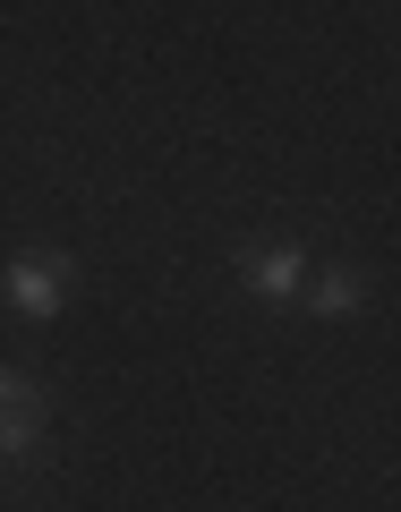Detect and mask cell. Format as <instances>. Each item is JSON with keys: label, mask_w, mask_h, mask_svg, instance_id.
<instances>
[{"label": "cell", "mask_w": 401, "mask_h": 512, "mask_svg": "<svg viewBox=\"0 0 401 512\" xmlns=\"http://www.w3.org/2000/svg\"><path fill=\"white\" fill-rule=\"evenodd\" d=\"M299 291H308V316H325V325H333V316H359V308H367V282L350 274V265H333V274L299 282Z\"/></svg>", "instance_id": "277c9868"}, {"label": "cell", "mask_w": 401, "mask_h": 512, "mask_svg": "<svg viewBox=\"0 0 401 512\" xmlns=\"http://www.w3.org/2000/svg\"><path fill=\"white\" fill-rule=\"evenodd\" d=\"M69 282H77V265L60 248H26V256L0 265V299H9L18 316H35V325H52V316L69 308Z\"/></svg>", "instance_id": "6da1fadb"}, {"label": "cell", "mask_w": 401, "mask_h": 512, "mask_svg": "<svg viewBox=\"0 0 401 512\" xmlns=\"http://www.w3.org/2000/svg\"><path fill=\"white\" fill-rule=\"evenodd\" d=\"M43 436H52V402H43V384L26 376V367H0V470L35 461Z\"/></svg>", "instance_id": "7a4b0ae2"}, {"label": "cell", "mask_w": 401, "mask_h": 512, "mask_svg": "<svg viewBox=\"0 0 401 512\" xmlns=\"http://www.w3.org/2000/svg\"><path fill=\"white\" fill-rule=\"evenodd\" d=\"M239 265V282H248L256 299H299V282H308V248H299V239H248V248L231 256Z\"/></svg>", "instance_id": "3957f363"}]
</instances>
